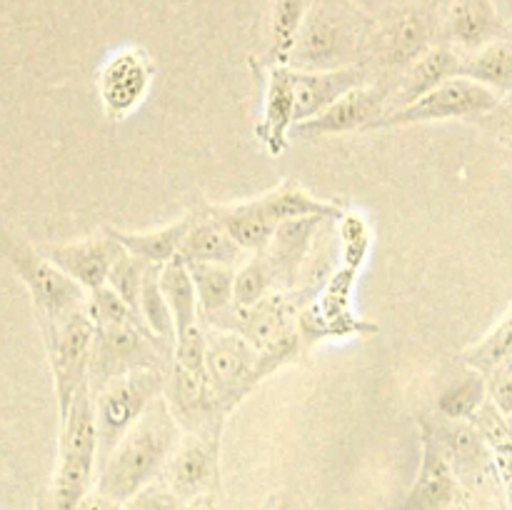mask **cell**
I'll list each match as a JSON object with an SVG mask.
<instances>
[{
  "mask_svg": "<svg viewBox=\"0 0 512 510\" xmlns=\"http://www.w3.org/2000/svg\"><path fill=\"white\" fill-rule=\"evenodd\" d=\"M180 423L165 398H155L143 418L123 435L108 458L100 463L98 493L123 505L145 485L155 483L180 443Z\"/></svg>",
  "mask_w": 512,
  "mask_h": 510,
  "instance_id": "cell-1",
  "label": "cell"
},
{
  "mask_svg": "<svg viewBox=\"0 0 512 510\" xmlns=\"http://www.w3.org/2000/svg\"><path fill=\"white\" fill-rule=\"evenodd\" d=\"M375 25L373 15L350 0H310L288 65L295 70H338L368 63Z\"/></svg>",
  "mask_w": 512,
  "mask_h": 510,
  "instance_id": "cell-2",
  "label": "cell"
},
{
  "mask_svg": "<svg viewBox=\"0 0 512 510\" xmlns=\"http://www.w3.org/2000/svg\"><path fill=\"white\" fill-rule=\"evenodd\" d=\"M95 463H100L98 420L93 390L85 383L70 403L68 413L60 418L58 468L50 493V510H75L88 498Z\"/></svg>",
  "mask_w": 512,
  "mask_h": 510,
  "instance_id": "cell-3",
  "label": "cell"
},
{
  "mask_svg": "<svg viewBox=\"0 0 512 510\" xmlns=\"http://www.w3.org/2000/svg\"><path fill=\"white\" fill-rule=\"evenodd\" d=\"M0 255L28 290L40 330L70 318L88 303V293L70 275H65L43 250L15 238L13 233L0 230Z\"/></svg>",
  "mask_w": 512,
  "mask_h": 510,
  "instance_id": "cell-4",
  "label": "cell"
},
{
  "mask_svg": "<svg viewBox=\"0 0 512 510\" xmlns=\"http://www.w3.org/2000/svg\"><path fill=\"white\" fill-rule=\"evenodd\" d=\"M170 363L173 348L155 338L140 318L123 325H105L95 333L88 385L95 393L120 375L150 368L168 370Z\"/></svg>",
  "mask_w": 512,
  "mask_h": 510,
  "instance_id": "cell-5",
  "label": "cell"
},
{
  "mask_svg": "<svg viewBox=\"0 0 512 510\" xmlns=\"http://www.w3.org/2000/svg\"><path fill=\"white\" fill-rule=\"evenodd\" d=\"M170 370V368H168ZM168 370L150 368L120 375L95 390V420H98V445L100 463L110 455V450L123 440V435L143 418L155 398L163 395ZM98 463V465H100Z\"/></svg>",
  "mask_w": 512,
  "mask_h": 510,
  "instance_id": "cell-6",
  "label": "cell"
},
{
  "mask_svg": "<svg viewBox=\"0 0 512 510\" xmlns=\"http://www.w3.org/2000/svg\"><path fill=\"white\" fill-rule=\"evenodd\" d=\"M43 333L45 353H48L50 373H53L55 400H58V418L68 413L70 403L78 390L88 383L90 363H93L95 323L88 310H78L70 318L40 330Z\"/></svg>",
  "mask_w": 512,
  "mask_h": 510,
  "instance_id": "cell-7",
  "label": "cell"
},
{
  "mask_svg": "<svg viewBox=\"0 0 512 510\" xmlns=\"http://www.w3.org/2000/svg\"><path fill=\"white\" fill-rule=\"evenodd\" d=\"M435 3L428 0H418V3L403 5V8H390L383 15L378 25H375L373 48H370V68L393 70L408 68L413 60L428 53L433 48L435 38Z\"/></svg>",
  "mask_w": 512,
  "mask_h": 510,
  "instance_id": "cell-8",
  "label": "cell"
},
{
  "mask_svg": "<svg viewBox=\"0 0 512 510\" xmlns=\"http://www.w3.org/2000/svg\"><path fill=\"white\" fill-rule=\"evenodd\" d=\"M500 105V95L465 75L445 80L428 95L418 98L405 108L388 110L380 115L368 130L383 128H403L415 123H440V120L470 118V115H488Z\"/></svg>",
  "mask_w": 512,
  "mask_h": 510,
  "instance_id": "cell-9",
  "label": "cell"
},
{
  "mask_svg": "<svg viewBox=\"0 0 512 510\" xmlns=\"http://www.w3.org/2000/svg\"><path fill=\"white\" fill-rule=\"evenodd\" d=\"M205 373L215 405L228 418L230 410L260 383L258 350L233 330H208Z\"/></svg>",
  "mask_w": 512,
  "mask_h": 510,
  "instance_id": "cell-10",
  "label": "cell"
},
{
  "mask_svg": "<svg viewBox=\"0 0 512 510\" xmlns=\"http://www.w3.org/2000/svg\"><path fill=\"white\" fill-rule=\"evenodd\" d=\"M393 90L395 75H388V78H383L380 83L378 80H370V83L345 93L343 98L335 100V103L330 105V108H325L320 115L295 125V135H300V138H328V135H345L368 130L370 125L388 110Z\"/></svg>",
  "mask_w": 512,
  "mask_h": 510,
  "instance_id": "cell-11",
  "label": "cell"
},
{
  "mask_svg": "<svg viewBox=\"0 0 512 510\" xmlns=\"http://www.w3.org/2000/svg\"><path fill=\"white\" fill-rule=\"evenodd\" d=\"M155 65L143 48H120L100 65L98 95L110 120H123L138 108L153 85Z\"/></svg>",
  "mask_w": 512,
  "mask_h": 510,
  "instance_id": "cell-12",
  "label": "cell"
},
{
  "mask_svg": "<svg viewBox=\"0 0 512 510\" xmlns=\"http://www.w3.org/2000/svg\"><path fill=\"white\" fill-rule=\"evenodd\" d=\"M220 440L203 435H183L173 458L165 465V483L180 500L213 493L220 470Z\"/></svg>",
  "mask_w": 512,
  "mask_h": 510,
  "instance_id": "cell-13",
  "label": "cell"
},
{
  "mask_svg": "<svg viewBox=\"0 0 512 510\" xmlns=\"http://www.w3.org/2000/svg\"><path fill=\"white\" fill-rule=\"evenodd\" d=\"M65 275L75 280L85 293L108 285V275L118 255L123 253V245L110 235V230L90 238L75 240L65 245H48L43 250Z\"/></svg>",
  "mask_w": 512,
  "mask_h": 510,
  "instance_id": "cell-14",
  "label": "cell"
},
{
  "mask_svg": "<svg viewBox=\"0 0 512 510\" xmlns=\"http://www.w3.org/2000/svg\"><path fill=\"white\" fill-rule=\"evenodd\" d=\"M373 73L368 63L338 70H295V125L315 118L345 93L370 83Z\"/></svg>",
  "mask_w": 512,
  "mask_h": 510,
  "instance_id": "cell-15",
  "label": "cell"
},
{
  "mask_svg": "<svg viewBox=\"0 0 512 510\" xmlns=\"http://www.w3.org/2000/svg\"><path fill=\"white\" fill-rule=\"evenodd\" d=\"M453 498V465L440 450L428 420L420 418V470L400 510H448Z\"/></svg>",
  "mask_w": 512,
  "mask_h": 510,
  "instance_id": "cell-16",
  "label": "cell"
},
{
  "mask_svg": "<svg viewBox=\"0 0 512 510\" xmlns=\"http://www.w3.org/2000/svg\"><path fill=\"white\" fill-rule=\"evenodd\" d=\"M295 128V70L290 65H273L265 83L263 115L255 135L270 155L288 148V135Z\"/></svg>",
  "mask_w": 512,
  "mask_h": 510,
  "instance_id": "cell-17",
  "label": "cell"
},
{
  "mask_svg": "<svg viewBox=\"0 0 512 510\" xmlns=\"http://www.w3.org/2000/svg\"><path fill=\"white\" fill-rule=\"evenodd\" d=\"M460 65H463V55L453 45H433L428 53H423L408 68H403L395 75V90L388 103V110L405 108V105L428 95L430 90L443 85L445 80L460 75Z\"/></svg>",
  "mask_w": 512,
  "mask_h": 510,
  "instance_id": "cell-18",
  "label": "cell"
},
{
  "mask_svg": "<svg viewBox=\"0 0 512 510\" xmlns=\"http://www.w3.org/2000/svg\"><path fill=\"white\" fill-rule=\"evenodd\" d=\"M505 25L493 0H450L445 10V38L458 48L473 50L500 40Z\"/></svg>",
  "mask_w": 512,
  "mask_h": 510,
  "instance_id": "cell-19",
  "label": "cell"
},
{
  "mask_svg": "<svg viewBox=\"0 0 512 510\" xmlns=\"http://www.w3.org/2000/svg\"><path fill=\"white\" fill-rule=\"evenodd\" d=\"M323 223L325 220L320 218H308L280 223L278 228H275L273 240H270L265 255H268L275 273H278L280 290H290L298 285L300 265L308 258L310 248H313L315 233H318Z\"/></svg>",
  "mask_w": 512,
  "mask_h": 510,
  "instance_id": "cell-20",
  "label": "cell"
},
{
  "mask_svg": "<svg viewBox=\"0 0 512 510\" xmlns=\"http://www.w3.org/2000/svg\"><path fill=\"white\" fill-rule=\"evenodd\" d=\"M208 213L225 228V233L240 245L245 253H265L273 240L275 220L265 213L260 200H248L238 205H208Z\"/></svg>",
  "mask_w": 512,
  "mask_h": 510,
  "instance_id": "cell-21",
  "label": "cell"
},
{
  "mask_svg": "<svg viewBox=\"0 0 512 510\" xmlns=\"http://www.w3.org/2000/svg\"><path fill=\"white\" fill-rule=\"evenodd\" d=\"M188 263H218V265H233L240 263L245 250L225 233L223 225L208 213V208L198 215H190V228L185 233L183 248H180Z\"/></svg>",
  "mask_w": 512,
  "mask_h": 510,
  "instance_id": "cell-22",
  "label": "cell"
},
{
  "mask_svg": "<svg viewBox=\"0 0 512 510\" xmlns=\"http://www.w3.org/2000/svg\"><path fill=\"white\" fill-rule=\"evenodd\" d=\"M258 200L265 208V213L275 220V225L308 218L340 220V215L345 213L343 205L318 200L313 193H308L298 180H283L278 188L268 190V193Z\"/></svg>",
  "mask_w": 512,
  "mask_h": 510,
  "instance_id": "cell-23",
  "label": "cell"
},
{
  "mask_svg": "<svg viewBox=\"0 0 512 510\" xmlns=\"http://www.w3.org/2000/svg\"><path fill=\"white\" fill-rule=\"evenodd\" d=\"M428 425L453 468H458L460 473H473V470L483 468L488 445H485L483 435L475 428L473 420H453L440 415L438 423L428 420Z\"/></svg>",
  "mask_w": 512,
  "mask_h": 510,
  "instance_id": "cell-24",
  "label": "cell"
},
{
  "mask_svg": "<svg viewBox=\"0 0 512 510\" xmlns=\"http://www.w3.org/2000/svg\"><path fill=\"white\" fill-rule=\"evenodd\" d=\"M190 228V215L180 218L175 223L163 225V228L145 230V233H128V230L108 228L110 235L128 250L130 255L140 258L148 265H165L173 258H178L183 248L185 233Z\"/></svg>",
  "mask_w": 512,
  "mask_h": 510,
  "instance_id": "cell-25",
  "label": "cell"
},
{
  "mask_svg": "<svg viewBox=\"0 0 512 510\" xmlns=\"http://www.w3.org/2000/svg\"><path fill=\"white\" fill-rule=\"evenodd\" d=\"M160 288H163L165 300L173 313L175 330L185 333L188 328L198 325L200 318V303H198V290H195L193 275H190L188 263L183 255L173 258L160 268Z\"/></svg>",
  "mask_w": 512,
  "mask_h": 510,
  "instance_id": "cell-26",
  "label": "cell"
},
{
  "mask_svg": "<svg viewBox=\"0 0 512 510\" xmlns=\"http://www.w3.org/2000/svg\"><path fill=\"white\" fill-rule=\"evenodd\" d=\"M460 75L495 90V93L512 90V45L500 38L463 55Z\"/></svg>",
  "mask_w": 512,
  "mask_h": 510,
  "instance_id": "cell-27",
  "label": "cell"
},
{
  "mask_svg": "<svg viewBox=\"0 0 512 510\" xmlns=\"http://www.w3.org/2000/svg\"><path fill=\"white\" fill-rule=\"evenodd\" d=\"M185 260V258H183ZM188 263V260H185ZM190 275H193L195 290H198L200 315L205 320L218 318L223 310L233 305V285L235 268L233 265L218 263H188Z\"/></svg>",
  "mask_w": 512,
  "mask_h": 510,
  "instance_id": "cell-28",
  "label": "cell"
},
{
  "mask_svg": "<svg viewBox=\"0 0 512 510\" xmlns=\"http://www.w3.org/2000/svg\"><path fill=\"white\" fill-rule=\"evenodd\" d=\"M473 425L483 435L485 445L495 460V468H498L512 498V418L500 413L493 400L488 398L483 408L473 415Z\"/></svg>",
  "mask_w": 512,
  "mask_h": 510,
  "instance_id": "cell-29",
  "label": "cell"
},
{
  "mask_svg": "<svg viewBox=\"0 0 512 510\" xmlns=\"http://www.w3.org/2000/svg\"><path fill=\"white\" fill-rule=\"evenodd\" d=\"M160 268L163 265H148V270H145L143 290H140L138 300V315L155 338L163 340L165 345H170L175 350L178 330H175L173 313H170V305L165 300L163 288H160Z\"/></svg>",
  "mask_w": 512,
  "mask_h": 510,
  "instance_id": "cell-30",
  "label": "cell"
},
{
  "mask_svg": "<svg viewBox=\"0 0 512 510\" xmlns=\"http://www.w3.org/2000/svg\"><path fill=\"white\" fill-rule=\"evenodd\" d=\"M280 280L273 263L265 253H253L238 270H235L233 303L240 308H250L265 300L268 295L278 293Z\"/></svg>",
  "mask_w": 512,
  "mask_h": 510,
  "instance_id": "cell-31",
  "label": "cell"
},
{
  "mask_svg": "<svg viewBox=\"0 0 512 510\" xmlns=\"http://www.w3.org/2000/svg\"><path fill=\"white\" fill-rule=\"evenodd\" d=\"M310 0H275L273 25H270V58L273 65H288Z\"/></svg>",
  "mask_w": 512,
  "mask_h": 510,
  "instance_id": "cell-32",
  "label": "cell"
},
{
  "mask_svg": "<svg viewBox=\"0 0 512 510\" xmlns=\"http://www.w3.org/2000/svg\"><path fill=\"white\" fill-rule=\"evenodd\" d=\"M485 400H488V383L478 370L470 368L468 375L455 380L440 393L438 415L453 420H473V415L483 408Z\"/></svg>",
  "mask_w": 512,
  "mask_h": 510,
  "instance_id": "cell-33",
  "label": "cell"
},
{
  "mask_svg": "<svg viewBox=\"0 0 512 510\" xmlns=\"http://www.w3.org/2000/svg\"><path fill=\"white\" fill-rule=\"evenodd\" d=\"M465 363L480 375H488L490 370L512 365V318L493 330L485 340H480L475 348L465 350Z\"/></svg>",
  "mask_w": 512,
  "mask_h": 510,
  "instance_id": "cell-34",
  "label": "cell"
},
{
  "mask_svg": "<svg viewBox=\"0 0 512 510\" xmlns=\"http://www.w3.org/2000/svg\"><path fill=\"white\" fill-rule=\"evenodd\" d=\"M338 240H340V263L363 268L365 258L370 253V225L360 213L345 210L338 220Z\"/></svg>",
  "mask_w": 512,
  "mask_h": 510,
  "instance_id": "cell-35",
  "label": "cell"
},
{
  "mask_svg": "<svg viewBox=\"0 0 512 510\" xmlns=\"http://www.w3.org/2000/svg\"><path fill=\"white\" fill-rule=\"evenodd\" d=\"M145 270H148V263H143V260L135 258V255H130L128 250L123 248V253L118 255V260H115L108 275L110 288H113L135 313H138V300L140 290H143Z\"/></svg>",
  "mask_w": 512,
  "mask_h": 510,
  "instance_id": "cell-36",
  "label": "cell"
},
{
  "mask_svg": "<svg viewBox=\"0 0 512 510\" xmlns=\"http://www.w3.org/2000/svg\"><path fill=\"white\" fill-rule=\"evenodd\" d=\"M90 320L95 323V328H105V325H123L130 320H138L140 315L115 293L110 285L88 293V303H85Z\"/></svg>",
  "mask_w": 512,
  "mask_h": 510,
  "instance_id": "cell-37",
  "label": "cell"
},
{
  "mask_svg": "<svg viewBox=\"0 0 512 510\" xmlns=\"http://www.w3.org/2000/svg\"><path fill=\"white\" fill-rule=\"evenodd\" d=\"M183 500L170 490L168 483H150L128 498L120 510H180Z\"/></svg>",
  "mask_w": 512,
  "mask_h": 510,
  "instance_id": "cell-38",
  "label": "cell"
},
{
  "mask_svg": "<svg viewBox=\"0 0 512 510\" xmlns=\"http://www.w3.org/2000/svg\"><path fill=\"white\" fill-rule=\"evenodd\" d=\"M488 383V398L493 400L495 408L512 418V365H503L485 375Z\"/></svg>",
  "mask_w": 512,
  "mask_h": 510,
  "instance_id": "cell-39",
  "label": "cell"
},
{
  "mask_svg": "<svg viewBox=\"0 0 512 510\" xmlns=\"http://www.w3.org/2000/svg\"><path fill=\"white\" fill-rule=\"evenodd\" d=\"M120 508H123V505L115 503V500H110L108 495H103L95 490V493H90L88 498H85L75 510H120Z\"/></svg>",
  "mask_w": 512,
  "mask_h": 510,
  "instance_id": "cell-40",
  "label": "cell"
},
{
  "mask_svg": "<svg viewBox=\"0 0 512 510\" xmlns=\"http://www.w3.org/2000/svg\"><path fill=\"white\" fill-rule=\"evenodd\" d=\"M350 3L363 8L365 13L373 15V18H383V15L390 10V0H350Z\"/></svg>",
  "mask_w": 512,
  "mask_h": 510,
  "instance_id": "cell-41",
  "label": "cell"
},
{
  "mask_svg": "<svg viewBox=\"0 0 512 510\" xmlns=\"http://www.w3.org/2000/svg\"><path fill=\"white\" fill-rule=\"evenodd\" d=\"M180 510H218V503H215L213 493L198 495V498H190L180 505Z\"/></svg>",
  "mask_w": 512,
  "mask_h": 510,
  "instance_id": "cell-42",
  "label": "cell"
},
{
  "mask_svg": "<svg viewBox=\"0 0 512 510\" xmlns=\"http://www.w3.org/2000/svg\"><path fill=\"white\" fill-rule=\"evenodd\" d=\"M500 130H505V133L512 138V103L505 105V108H500Z\"/></svg>",
  "mask_w": 512,
  "mask_h": 510,
  "instance_id": "cell-43",
  "label": "cell"
},
{
  "mask_svg": "<svg viewBox=\"0 0 512 510\" xmlns=\"http://www.w3.org/2000/svg\"><path fill=\"white\" fill-rule=\"evenodd\" d=\"M503 40H505V43H510V45H512V25H508V28H505Z\"/></svg>",
  "mask_w": 512,
  "mask_h": 510,
  "instance_id": "cell-44",
  "label": "cell"
},
{
  "mask_svg": "<svg viewBox=\"0 0 512 510\" xmlns=\"http://www.w3.org/2000/svg\"><path fill=\"white\" fill-rule=\"evenodd\" d=\"M433 3H440V5H448L450 0H433Z\"/></svg>",
  "mask_w": 512,
  "mask_h": 510,
  "instance_id": "cell-45",
  "label": "cell"
},
{
  "mask_svg": "<svg viewBox=\"0 0 512 510\" xmlns=\"http://www.w3.org/2000/svg\"><path fill=\"white\" fill-rule=\"evenodd\" d=\"M415 3H418V0H415Z\"/></svg>",
  "mask_w": 512,
  "mask_h": 510,
  "instance_id": "cell-46",
  "label": "cell"
}]
</instances>
